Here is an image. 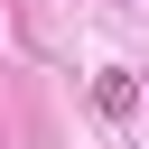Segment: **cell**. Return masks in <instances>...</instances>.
<instances>
[{
  "label": "cell",
  "mask_w": 149,
  "mask_h": 149,
  "mask_svg": "<svg viewBox=\"0 0 149 149\" xmlns=\"http://www.w3.org/2000/svg\"><path fill=\"white\" fill-rule=\"evenodd\" d=\"M93 112L130 121V112H140V74H121V65H112V74H93Z\"/></svg>",
  "instance_id": "6da1fadb"
},
{
  "label": "cell",
  "mask_w": 149,
  "mask_h": 149,
  "mask_svg": "<svg viewBox=\"0 0 149 149\" xmlns=\"http://www.w3.org/2000/svg\"><path fill=\"white\" fill-rule=\"evenodd\" d=\"M140 93H149V74H140Z\"/></svg>",
  "instance_id": "7a4b0ae2"
}]
</instances>
